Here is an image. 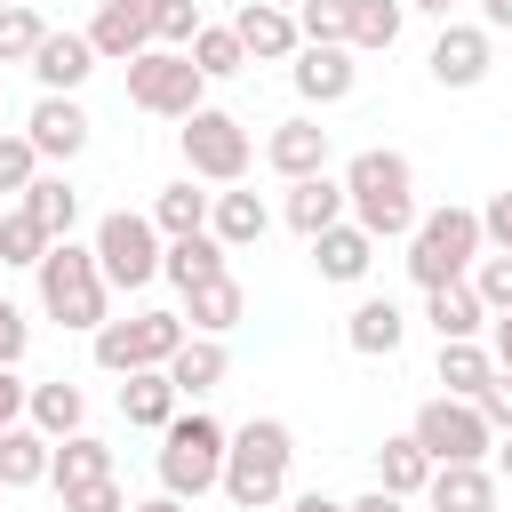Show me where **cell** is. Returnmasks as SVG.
<instances>
[{
	"instance_id": "6da1fadb",
	"label": "cell",
	"mask_w": 512,
	"mask_h": 512,
	"mask_svg": "<svg viewBox=\"0 0 512 512\" xmlns=\"http://www.w3.org/2000/svg\"><path fill=\"white\" fill-rule=\"evenodd\" d=\"M344 216L384 248V240H408L416 232V168H408V152H392V144H368V152H352L344 160Z\"/></svg>"
},
{
	"instance_id": "7a4b0ae2",
	"label": "cell",
	"mask_w": 512,
	"mask_h": 512,
	"mask_svg": "<svg viewBox=\"0 0 512 512\" xmlns=\"http://www.w3.org/2000/svg\"><path fill=\"white\" fill-rule=\"evenodd\" d=\"M288 464H296V432L280 424V416H248L232 440H224V496L240 504V512H272L280 496H288Z\"/></svg>"
},
{
	"instance_id": "3957f363",
	"label": "cell",
	"mask_w": 512,
	"mask_h": 512,
	"mask_svg": "<svg viewBox=\"0 0 512 512\" xmlns=\"http://www.w3.org/2000/svg\"><path fill=\"white\" fill-rule=\"evenodd\" d=\"M32 280H40V312L56 320V328H104L112 320V288H104V272H96V248H80V240H56L40 264H32Z\"/></svg>"
},
{
	"instance_id": "277c9868",
	"label": "cell",
	"mask_w": 512,
	"mask_h": 512,
	"mask_svg": "<svg viewBox=\"0 0 512 512\" xmlns=\"http://www.w3.org/2000/svg\"><path fill=\"white\" fill-rule=\"evenodd\" d=\"M488 256L480 240V208H424L416 232H408V280L416 288H448V280H472V264Z\"/></svg>"
},
{
	"instance_id": "5b68a950",
	"label": "cell",
	"mask_w": 512,
	"mask_h": 512,
	"mask_svg": "<svg viewBox=\"0 0 512 512\" xmlns=\"http://www.w3.org/2000/svg\"><path fill=\"white\" fill-rule=\"evenodd\" d=\"M224 424L216 416H200V408H176L168 416V432H160V496H176V504H200L216 480H224Z\"/></svg>"
},
{
	"instance_id": "8992f818",
	"label": "cell",
	"mask_w": 512,
	"mask_h": 512,
	"mask_svg": "<svg viewBox=\"0 0 512 512\" xmlns=\"http://www.w3.org/2000/svg\"><path fill=\"white\" fill-rule=\"evenodd\" d=\"M176 144H184L192 184H240V176H248V160H256L248 120H240V112H216V104H200V112L176 128Z\"/></svg>"
},
{
	"instance_id": "52a82bcc",
	"label": "cell",
	"mask_w": 512,
	"mask_h": 512,
	"mask_svg": "<svg viewBox=\"0 0 512 512\" xmlns=\"http://www.w3.org/2000/svg\"><path fill=\"white\" fill-rule=\"evenodd\" d=\"M200 96H208V80L192 72L184 48H144V56H128V104H136V112H152V120H192Z\"/></svg>"
},
{
	"instance_id": "ba28073f",
	"label": "cell",
	"mask_w": 512,
	"mask_h": 512,
	"mask_svg": "<svg viewBox=\"0 0 512 512\" xmlns=\"http://www.w3.org/2000/svg\"><path fill=\"white\" fill-rule=\"evenodd\" d=\"M88 248H96L104 288H128V296H136V288H152V280H160V248H168V240L152 232V216L112 208V216L96 224V240H88Z\"/></svg>"
},
{
	"instance_id": "9c48e42d",
	"label": "cell",
	"mask_w": 512,
	"mask_h": 512,
	"mask_svg": "<svg viewBox=\"0 0 512 512\" xmlns=\"http://www.w3.org/2000/svg\"><path fill=\"white\" fill-rule=\"evenodd\" d=\"M184 336H192V328H184L176 312H128V320H104L88 344H96V368L136 376V368H168Z\"/></svg>"
},
{
	"instance_id": "30bf717a",
	"label": "cell",
	"mask_w": 512,
	"mask_h": 512,
	"mask_svg": "<svg viewBox=\"0 0 512 512\" xmlns=\"http://www.w3.org/2000/svg\"><path fill=\"white\" fill-rule=\"evenodd\" d=\"M408 440H416V448H424L432 464H488V448H496L488 416H480L472 400H448V392H432V400L416 408Z\"/></svg>"
},
{
	"instance_id": "8fae6325",
	"label": "cell",
	"mask_w": 512,
	"mask_h": 512,
	"mask_svg": "<svg viewBox=\"0 0 512 512\" xmlns=\"http://www.w3.org/2000/svg\"><path fill=\"white\" fill-rule=\"evenodd\" d=\"M488 64H496V32L488 24H440V40H432V56H424V72L440 80V88H480L488 80Z\"/></svg>"
},
{
	"instance_id": "7c38bea8",
	"label": "cell",
	"mask_w": 512,
	"mask_h": 512,
	"mask_svg": "<svg viewBox=\"0 0 512 512\" xmlns=\"http://www.w3.org/2000/svg\"><path fill=\"white\" fill-rule=\"evenodd\" d=\"M232 40H240V56H248V64H288V56L304 48V32H296V16H288L280 0H240Z\"/></svg>"
},
{
	"instance_id": "4fadbf2b",
	"label": "cell",
	"mask_w": 512,
	"mask_h": 512,
	"mask_svg": "<svg viewBox=\"0 0 512 512\" xmlns=\"http://www.w3.org/2000/svg\"><path fill=\"white\" fill-rule=\"evenodd\" d=\"M264 168H272V176H288V184H304V176H328V128H320L312 112L280 120V128L264 136Z\"/></svg>"
},
{
	"instance_id": "5bb4252c",
	"label": "cell",
	"mask_w": 512,
	"mask_h": 512,
	"mask_svg": "<svg viewBox=\"0 0 512 512\" xmlns=\"http://www.w3.org/2000/svg\"><path fill=\"white\" fill-rule=\"evenodd\" d=\"M288 80H296V96L304 104H344L352 88H360V64H352V48H296L288 56Z\"/></svg>"
},
{
	"instance_id": "9a60e30c",
	"label": "cell",
	"mask_w": 512,
	"mask_h": 512,
	"mask_svg": "<svg viewBox=\"0 0 512 512\" xmlns=\"http://www.w3.org/2000/svg\"><path fill=\"white\" fill-rule=\"evenodd\" d=\"M24 144H32L40 160H80V152H88V112H80V96H40L32 120H24Z\"/></svg>"
},
{
	"instance_id": "2e32d148",
	"label": "cell",
	"mask_w": 512,
	"mask_h": 512,
	"mask_svg": "<svg viewBox=\"0 0 512 512\" xmlns=\"http://www.w3.org/2000/svg\"><path fill=\"white\" fill-rule=\"evenodd\" d=\"M88 48L104 64H128L152 48V0H96V24H88Z\"/></svg>"
},
{
	"instance_id": "e0dca14e",
	"label": "cell",
	"mask_w": 512,
	"mask_h": 512,
	"mask_svg": "<svg viewBox=\"0 0 512 512\" xmlns=\"http://www.w3.org/2000/svg\"><path fill=\"white\" fill-rule=\"evenodd\" d=\"M88 72H96L88 32H48V40L32 48V80H40V96H80Z\"/></svg>"
},
{
	"instance_id": "ac0fdd59",
	"label": "cell",
	"mask_w": 512,
	"mask_h": 512,
	"mask_svg": "<svg viewBox=\"0 0 512 512\" xmlns=\"http://www.w3.org/2000/svg\"><path fill=\"white\" fill-rule=\"evenodd\" d=\"M496 496H504V480L488 464H432V480H424L432 512H496Z\"/></svg>"
},
{
	"instance_id": "d6986e66",
	"label": "cell",
	"mask_w": 512,
	"mask_h": 512,
	"mask_svg": "<svg viewBox=\"0 0 512 512\" xmlns=\"http://www.w3.org/2000/svg\"><path fill=\"white\" fill-rule=\"evenodd\" d=\"M192 336H232L240 320H248V288L232 280V272H216V280H200L192 296H184V312H176Z\"/></svg>"
},
{
	"instance_id": "ffe728a7",
	"label": "cell",
	"mask_w": 512,
	"mask_h": 512,
	"mask_svg": "<svg viewBox=\"0 0 512 512\" xmlns=\"http://www.w3.org/2000/svg\"><path fill=\"white\" fill-rule=\"evenodd\" d=\"M272 232V208H264V192H240V184H224L216 200H208V240H224V248H256Z\"/></svg>"
},
{
	"instance_id": "44dd1931",
	"label": "cell",
	"mask_w": 512,
	"mask_h": 512,
	"mask_svg": "<svg viewBox=\"0 0 512 512\" xmlns=\"http://www.w3.org/2000/svg\"><path fill=\"white\" fill-rule=\"evenodd\" d=\"M312 264H320V280H336V288H352V280H368V264H376V240L344 216V224H328L320 240H312Z\"/></svg>"
},
{
	"instance_id": "7402d4cb",
	"label": "cell",
	"mask_w": 512,
	"mask_h": 512,
	"mask_svg": "<svg viewBox=\"0 0 512 512\" xmlns=\"http://www.w3.org/2000/svg\"><path fill=\"white\" fill-rule=\"evenodd\" d=\"M400 336H408V320H400V304H392V296H360V304H352V320H344V344H352L360 360H392V352H400Z\"/></svg>"
},
{
	"instance_id": "603a6c76",
	"label": "cell",
	"mask_w": 512,
	"mask_h": 512,
	"mask_svg": "<svg viewBox=\"0 0 512 512\" xmlns=\"http://www.w3.org/2000/svg\"><path fill=\"white\" fill-rule=\"evenodd\" d=\"M232 376V352H224V336H184L176 344V360H168V384H176V400H200V392H216Z\"/></svg>"
},
{
	"instance_id": "cb8c5ba5",
	"label": "cell",
	"mask_w": 512,
	"mask_h": 512,
	"mask_svg": "<svg viewBox=\"0 0 512 512\" xmlns=\"http://www.w3.org/2000/svg\"><path fill=\"white\" fill-rule=\"evenodd\" d=\"M24 424H32V432H48V440H72V432H88V392H80L72 376H56V384H32V400H24Z\"/></svg>"
},
{
	"instance_id": "d4e9b609",
	"label": "cell",
	"mask_w": 512,
	"mask_h": 512,
	"mask_svg": "<svg viewBox=\"0 0 512 512\" xmlns=\"http://www.w3.org/2000/svg\"><path fill=\"white\" fill-rule=\"evenodd\" d=\"M424 320H432L440 344H464V336L488 328V304L472 296V280H448V288H424Z\"/></svg>"
},
{
	"instance_id": "484cf974",
	"label": "cell",
	"mask_w": 512,
	"mask_h": 512,
	"mask_svg": "<svg viewBox=\"0 0 512 512\" xmlns=\"http://www.w3.org/2000/svg\"><path fill=\"white\" fill-rule=\"evenodd\" d=\"M280 216H288L304 240H320L328 224H344V184H336V176H304V184H288Z\"/></svg>"
},
{
	"instance_id": "4316f807",
	"label": "cell",
	"mask_w": 512,
	"mask_h": 512,
	"mask_svg": "<svg viewBox=\"0 0 512 512\" xmlns=\"http://www.w3.org/2000/svg\"><path fill=\"white\" fill-rule=\"evenodd\" d=\"M184 400H176V384H168V368H136L128 384H120V416L136 424V432H168V416H176Z\"/></svg>"
},
{
	"instance_id": "83f0119b",
	"label": "cell",
	"mask_w": 512,
	"mask_h": 512,
	"mask_svg": "<svg viewBox=\"0 0 512 512\" xmlns=\"http://www.w3.org/2000/svg\"><path fill=\"white\" fill-rule=\"evenodd\" d=\"M48 456H56L48 432L8 424V432H0V496H8V488H40V480H48Z\"/></svg>"
},
{
	"instance_id": "f1b7e54d",
	"label": "cell",
	"mask_w": 512,
	"mask_h": 512,
	"mask_svg": "<svg viewBox=\"0 0 512 512\" xmlns=\"http://www.w3.org/2000/svg\"><path fill=\"white\" fill-rule=\"evenodd\" d=\"M224 256H232V248H224V240H208V232L168 240V248H160V280H176V296H192L200 280H216V272H224Z\"/></svg>"
},
{
	"instance_id": "f546056e",
	"label": "cell",
	"mask_w": 512,
	"mask_h": 512,
	"mask_svg": "<svg viewBox=\"0 0 512 512\" xmlns=\"http://www.w3.org/2000/svg\"><path fill=\"white\" fill-rule=\"evenodd\" d=\"M48 240H72V224H80V192H72V176H32V192L16 200Z\"/></svg>"
},
{
	"instance_id": "4dcf8cb0",
	"label": "cell",
	"mask_w": 512,
	"mask_h": 512,
	"mask_svg": "<svg viewBox=\"0 0 512 512\" xmlns=\"http://www.w3.org/2000/svg\"><path fill=\"white\" fill-rule=\"evenodd\" d=\"M208 200L216 192H192V176H184V184H160V200L144 216H152L160 240H192V232H208Z\"/></svg>"
},
{
	"instance_id": "1f68e13d",
	"label": "cell",
	"mask_w": 512,
	"mask_h": 512,
	"mask_svg": "<svg viewBox=\"0 0 512 512\" xmlns=\"http://www.w3.org/2000/svg\"><path fill=\"white\" fill-rule=\"evenodd\" d=\"M424 480H432V456H424V448H416L408 432H392V440L376 448V488L408 504V496H424Z\"/></svg>"
},
{
	"instance_id": "d6a6232c",
	"label": "cell",
	"mask_w": 512,
	"mask_h": 512,
	"mask_svg": "<svg viewBox=\"0 0 512 512\" xmlns=\"http://www.w3.org/2000/svg\"><path fill=\"white\" fill-rule=\"evenodd\" d=\"M488 376H496V360H488V344H480V336L440 344V384H448V400H480V392H488Z\"/></svg>"
},
{
	"instance_id": "836d02e7",
	"label": "cell",
	"mask_w": 512,
	"mask_h": 512,
	"mask_svg": "<svg viewBox=\"0 0 512 512\" xmlns=\"http://www.w3.org/2000/svg\"><path fill=\"white\" fill-rule=\"evenodd\" d=\"M48 480H56V488H80V480H112V448H104L96 432H72V440H56V456H48Z\"/></svg>"
},
{
	"instance_id": "e575fe53",
	"label": "cell",
	"mask_w": 512,
	"mask_h": 512,
	"mask_svg": "<svg viewBox=\"0 0 512 512\" xmlns=\"http://www.w3.org/2000/svg\"><path fill=\"white\" fill-rule=\"evenodd\" d=\"M400 24H408L400 0H352V32H344V48H352V56H384V48L400 40Z\"/></svg>"
},
{
	"instance_id": "d590c367",
	"label": "cell",
	"mask_w": 512,
	"mask_h": 512,
	"mask_svg": "<svg viewBox=\"0 0 512 512\" xmlns=\"http://www.w3.org/2000/svg\"><path fill=\"white\" fill-rule=\"evenodd\" d=\"M184 56H192V72H200V80H232V72H248V56H240L232 24H200V40H192Z\"/></svg>"
},
{
	"instance_id": "8d00e7d4",
	"label": "cell",
	"mask_w": 512,
	"mask_h": 512,
	"mask_svg": "<svg viewBox=\"0 0 512 512\" xmlns=\"http://www.w3.org/2000/svg\"><path fill=\"white\" fill-rule=\"evenodd\" d=\"M296 32H304L312 48H344V32H352V0H296Z\"/></svg>"
},
{
	"instance_id": "74e56055",
	"label": "cell",
	"mask_w": 512,
	"mask_h": 512,
	"mask_svg": "<svg viewBox=\"0 0 512 512\" xmlns=\"http://www.w3.org/2000/svg\"><path fill=\"white\" fill-rule=\"evenodd\" d=\"M48 248H56V240H48L24 208H0V264H40Z\"/></svg>"
},
{
	"instance_id": "f35d334b",
	"label": "cell",
	"mask_w": 512,
	"mask_h": 512,
	"mask_svg": "<svg viewBox=\"0 0 512 512\" xmlns=\"http://www.w3.org/2000/svg\"><path fill=\"white\" fill-rule=\"evenodd\" d=\"M200 40V0H152V48H192Z\"/></svg>"
},
{
	"instance_id": "ab89813d",
	"label": "cell",
	"mask_w": 512,
	"mask_h": 512,
	"mask_svg": "<svg viewBox=\"0 0 512 512\" xmlns=\"http://www.w3.org/2000/svg\"><path fill=\"white\" fill-rule=\"evenodd\" d=\"M40 40H48V24H40L32 8H0V72H8V64H32Z\"/></svg>"
},
{
	"instance_id": "60d3db41",
	"label": "cell",
	"mask_w": 512,
	"mask_h": 512,
	"mask_svg": "<svg viewBox=\"0 0 512 512\" xmlns=\"http://www.w3.org/2000/svg\"><path fill=\"white\" fill-rule=\"evenodd\" d=\"M472 296L488 304V320H496V312H512V256H504V248H488V256L472 264Z\"/></svg>"
},
{
	"instance_id": "b9f144b4",
	"label": "cell",
	"mask_w": 512,
	"mask_h": 512,
	"mask_svg": "<svg viewBox=\"0 0 512 512\" xmlns=\"http://www.w3.org/2000/svg\"><path fill=\"white\" fill-rule=\"evenodd\" d=\"M32 176H40V152H32L24 136H0V200H24Z\"/></svg>"
},
{
	"instance_id": "7bdbcfd3",
	"label": "cell",
	"mask_w": 512,
	"mask_h": 512,
	"mask_svg": "<svg viewBox=\"0 0 512 512\" xmlns=\"http://www.w3.org/2000/svg\"><path fill=\"white\" fill-rule=\"evenodd\" d=\"M56 496H64V512H128L120 480H80V488H56Z\"/></svg>"
},
{
	"instance_id": "ee69618b",
	"label": "cell",
	"mask_w": 512,
	"mask_h": 512,
	"mask_svg": "<svg viewBox=\"0 0 512 512\" xmlns=\"http://www.w3.org/2000/svg\"><path fill=\"white\" fill-rule=\"evenodd\" d=\"M24 344H32V320H24V304H8V296H0V368H16V360H24Z\"/></svg>"
},
{
	"instance_id": "f6af8a7d",
	"label": "cell",
	"mask_w": 512,
	"mask_h": 512,
	"mask_svg": "<svg viewBox=\"0 0 512 512\" xmlns=\"http://www.w3.org/2000/svg\"><path fill=\"white\" fill-rule=\"evenodd\" d=\"M472 408H480V416H488V432H512V376H504V368H496V376H488V392H480V400H472Z\"/></svg>"
},
{
	"instance_id": "bcb514c9",
	"label": "cell",
	"mask_w": 512,
	"mask_h": 512,
	"mask_svg": "<svg viewBox=\"0 0 512 512\" xmlns=\"http://www.w3.org/2000/svg\"><path fill=\"white\" fill-rule=\"evenodd\" d=\"M480 240H488V248H504V256H512V192H496V200H488V208H480Z\"/></svg>"
},
{
	"instance_id": "7dc6e473",
	"label": "cell",
	"mask_w": 512,
	"mask_h": 512,
	"mask_svg": "<svg viewBox=\"0 0 512 512\" xmlns=\"http://www.w3.org/2000/svg\"><path fill=\"white\" fill-rule=\"evenodd\" d=\"M24 400H32V384H24L16 368H0V432H8V424H24Z\"/></svg>"
},
{
	"instance_id": "c3c4849f",
	"label": "cell",
	"mask_w": 512,
	"mask_h": 512,
	"mask_svg": "<svg viewBox=\"0 0 512 512\" xmlns=\"http://www.w3.org/2000/svg\"><path fill=\"white\" fill-rule=\"evenodd\" d=\"M488 360L512 376V312H496V320H488Z\"/></svg>"
},
{
	"instance_id": "681fc988",
	"label": "cell",
	"mask_w": 512,
	"mask_h": 512,
	"mask_svg": "<svg viewBox=\"0 0 512 512\" xmlns=\"http://www.w3.org/2000/svg\"><path fill=\"white\" fill-rule=\"evenodd\" d=\"M344 512H408V504H400V496H384V488H368V496H352Z\"/></svg>"
},
{
	"instance_id": "f907efd6",
	"label": "cell",
	"mask_w": 512,
	"mask_h": 512,
	"mask_svg": "<svg viewBox=\"0 0 512 512\" xmlns=\"http://www.w3.org/2000/svg\"><path fill=\"white\" fill-rule=\"evenodd\" d=\"M288 512H344V504H336V496H320V488H304V496H296Z\"/></svg>"
},
{
	"instance_id": "816d5d0a",
	"label": "cell",
	"mask_w": 512,
	"mask_h": 512,
	"mask_svg": "<svg viewBox=\"0 0 512 512\" xmlns=\"http://www.w3.org/2000/svg\"><path fill=\"white\" fill-rule=\"evenodd\" d=\"M488 456H496L488 472H496V480H512V432H496V448H488Z\"/></svg>"
},
{
	"instance_id": "f5cc1de1",
	"label": "cell",
	"mask_w": 512,
	"mask_h": 512,
	"mask_svg": "<svg viewBox=\"0 0 512 512\" xmlns=\"http://www.w3.org/2000/svg\"><path fill=\"white\" fill-rule=\"evenodd\" d=\"M480 24H488V32H504V24H512V0H480Z\"/></svg>"
},
{
	"instance_id": "db71d44e",
	"label": "cell",
	"mask_w": 512,
	"mask_h": 512,
	"mask_svg": "<svg viewBox=\"0 0 512 512\" xmlns=\"http://www.w3.org/2000/svg\"><path fill=\"white\" fill-rule=\"evenodd\" d=\"M400 8H416V16H440V24H448V8H456V0H400Z\"/></svg>"
},
{
	"instance_id": "11a10c76",
	"label": "cell",
	"mask_w": 512,
	"mask_h": 512,
	"mask_svg": "<svg viewBox=\"0 0 512 512\" xmlns=\"http://www.w3.org/2000/svg\"><path fill=\"white\" fill-rule=\"evenodd\" d=\"M128 512H184L176 496H144V504H128Z\"/></svg>"
},
{
	"instance_id": "9f6ffc18",
	"label": "cell",
	"mask_w": 512,
	"mask_h": 512,
	"mask_svg": "<svg viewBox=\"0 0 512 512\" xmlns=\"http://www.w3.org/2000/svg\"><path fill=\"white\" fill-rule=\"evenodd\" d=\"M0 8H24V0H0Z\"/></svg>"
},
{
	"instance_id": "6f0895ef",
	"label": "cell",
	"mask_w": 512,
	"mask_h": 512,
	"mask_svg": "<svg viewBox=\"0 0 512 512\" xmlns=\"http://www.w3.org/2000/svg\"><path fill=\"white\" fill-rule=\"evenodd\" d=\"M0 80H8V72H0Z\"/></svg>"
}]
</instances>
